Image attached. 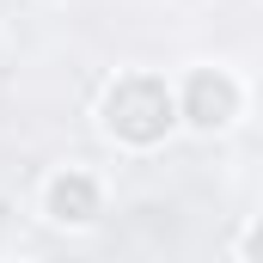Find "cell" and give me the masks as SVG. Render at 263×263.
<instances>
[{
	"label": "cell",
	"mask_w": 263,
	"mask_h": 263,
	"mask_svg": "<svg viewBox=\"0 0 263 263\" xmlns=\"http://www.w3.org/2000/svg\"><path fill=\"white\" fill-rule=\"evenodd\" d=\"M227 117H233V80L196 73V80H190V123H202V129H220Z\"/></svg>",
	"instance_id": "obj_1"
},
{
	"label": "cell",
	"mask_w": 263,
	"mask_h": 263,
	"mask_svg": "<svg viewBox=\"0 0 263 263\" xmlns=\"http://www.w3.org/2000/svg\"><path fill=\"white\" fill-rule=\"evenodd\" d=\"M49 208H55V220H92V208H98V190H92V178H55L49 184Z\"/></svg>",
	"instance_id": "obj_2"
}]
</instances>
